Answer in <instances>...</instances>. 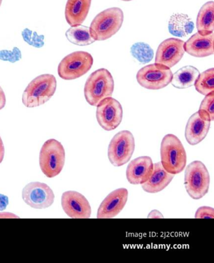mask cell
<instances>
[{
    "label": "cell",
    "instance_id": "obj_1",
    "mask_svg": "<svg viewBox=\"0 0 214 263\" xmlns=\"http://www.w3.org/2000/svg\"><path fill=\"white\" fill-rule=\"evenodd\" d=\"M57 80L52 74H42L33 79L22 95V103L29 108L43 105L54 95Z\"/></svg>",
    "mask_w": 214,
    "mask_h": 263
},
{
    "label": "cell",
    "instance_id": "obj_2",
    "mask_svg": "<svg viewBox=\"0 0 214 263\" xmlns=\"http://www.w3.org/2000/svg\"><path fill=\"white\" fill-rule=\"evenodd\" d=\"M114 89V81L111 73L103 68L92 72L87 79L84 96L90 105L97 106L104 99L111 97Z\"/></svg>",
    "mask_w": 214,
    "mask_h": 263
},
{
    "label": "cell",
    "instance_id": "obj_3",
    "mask_svg": "<svg viewBox=\"0 0 214 263\" xmlns=\"http://www.w3.org/2000/svg\"><path fill=\"white\" fill-rule=\"evenodd\" d=\"M160 155L162 165L169 173L177 175L184 171L187 164V154L177 136H165L161 143Z\"/></svg>",
    "mask_w": 214,
    "mask_h": 263
},
{
    "label": "cell",
    "instance_id": "obj_4",
    "mask_svg": "<svg viewBox=\"0 0 214 263\" xmlns=\"http://www.w3.org/2000/svg\"><path fill=\"white\" fill-rule=\"evenodd\" d=\"M123 21L124 13L121 8H108L95 16L89 28L90 32L95 41H106L120 30Z\"/></svg>",
    "mask_w": 214,
    "mask_h": 263
},
{
    "label": "cell",
    "instance_id": "obj_5",
    "mask_svg": "<svg viewBox=\"0 0 214 263\" xmlns=\"http://www.w3.org/2000/svg\"><path fill=\"white\" fill-rule=\"evenodd\" d=\"M66 161V151L61 142L55 139L48 140L42 146L39 163L43 174L53 178L61 174Z\"/></svg>",
    "mask_w": 214,
    "mask_h": 263
},
{
    "label": "cell",
    "instance_id": "obj_6",
    "mask_svg": "<svg viewBox=\"0 0 214 263\" xmlns=\"http://www.w3.org/2000/svg\"><path fill=\"white\" fill-rule=\"evenodd\" d=\"M210 181L206 166L201 161H194L187 166L184 184L188 194L193 199H201L208 193Z\"/></svg>",
    "mask_w": 214,
    "mask_h": 263
},
{
    "label": "cell",
    "instance_id": "obj_7",
    "mask_svg": "<svg viewBox=\"0 0 214 263\" xmlns=\"http://www.w3.org/2000/svg\"><path fill=\"white\" fill-rule=\"evenodd\" d=\"M93 63L94 59L91 53L77 51L65 57L61 61L58 66V74L64 80H74L88 72Z\"/></svg>",
    "mask_w": 214,
    "mask_h": 263
},
{
    "label": "cell",
    "instance_id": "obj_8",
    "mask_svg": "<svg viewBox=\"0 0 214 263\" xmlns=\"http://www.w3.org/2000/svg\"><path fill=\"white\" fill-rule=\"evenodd\" d=\"M135 149L134 138L128 130L118 133L108 146L109 162L114 166H122L130 160Z\"/></svg>",
    "mask_w": 214,
    "mask_h": 263
},
{
    "label": "cell",
    "instance_id": "obj_9",
    "mask_svg": "<svg viewBox=\"0 0 214 263\" xmlns=\"http://www.w3.org/2000/svg\"><path fill=\"white\" fill-rule=\"evenodd\" d=\"M173 74L170 68L155 63L142 68L137 73V79L145 89L159 90L171 83Z\"/></svg>",
    "mask_w": 214,
    "mask_h": 263
},
{
    "label": "cell",
    "instance_id": "obj_10",
    "mask_svg": "<svg viewBox=\"0 0 214 263\" xmlns=\"http://www.w3.org/2000/svg\"><path fill=\"white\" fill-rule=\"evenodd\" d=\"M96 107L97 121L101 128L111 132L119 126L123 116V107L119 101L112 97L107 98Z\"/></svg>",
    "mask_w": 214,
    "mask_h": 263
},
{
    "label": "cell",
    "instance_id": "obj_11",
    "mask_svg": "<svg viewBox=\"0 0 214 263\" xmlns=\"http://www.w3.org/2000/svg\"><path fill=\"white\" fill-rule=\"evenodd\" d=\"M22 199L26 204L36 209L49 208L54 202L55 195L46 183L33 182L22 191Z\"/></svg>",
    "mask_w": 214,
    "mask_h": 263
},
{
    "label": "cell",
    "instance_id": "obj_12",
    "mask_svg": "<svg viewBox=\"0 0 214 263\" xmlns=\"http://www.w3.org/2000/svg\"><path fill=\"white\" fill-rule=\"evenodd\" d=\"M61 205L67 216L72 219H88L91 216V207L83 194L76 191L64 192Z\"/></svg>",
    "mask_w": 214,
    "mask_h": 263
},
{
    "label": "cell",
    "instance_id": "obj_13",
    "mask_svg": "<svg viewBox=\"0 0 214 263\" xmlns=\"http://www.w3.org/2000/svg\"><path fill=\"white\" fill-rule=\"evenodd\" d=\"M184 41L179 39L165 40L158 47L155 63L168 68L176 66L184 55Z\"/></svg>",
    "mask_w": 214,
    "mask_h": 263
},
{
    "label": "cell",
    "instance_id": "obj_14",
    "mask_svg": "<svg viewBox=\"0 0 214 263\" xmlns=\"http://www.w3.org/2000/svg\"><path fill=\"white\" fill-rule=\"evenodd\" d=\"M128 199L127 189L120 188L112 191L101 202L98 209L97 218L111 219L116 217L125 208Z\"/></svg>",
    "mask_w": 214,
    "mask_h": 263
},
{
    "label": "cell",
    "instance_id": "obj_15",
    "mask_svg": "<svg viewBox=\"0 0 214 263\" xmlns=\"http://www.w3.org/2000/svg\"><path fill=\"white\" fill-rule=\"evenodd\" d=\"M153 170V163L147 156L135 158L126 169V178L131 184L142 185L148 180Z\"/></svg>",
    "mask_w": 214,
    "mask_h": 263
},
{
    "label": "cell",
    "instance_id": "obj_16",
    "mask_svg": "<svg viewBox=\"0 0 214 263\" xmlns=\"http://www.w3.org/2000/svg\"><path fill=\"white\" fill-rule=\"evenodd\" d=\"M213 33L202 35L197 32L185 42V52L195 58H205L213 54Z\"/></svg>",
    "mask_w": 214,
    "mask_h": 263
},
{
    "label": "cell",
    "instance_id": "obj_17",
    "mask_svg": "<svg viewBox=\"0 0 214 263\" xmlns=\"http://www.w3.org/2000/svg\"><path fill=\"white\" fill-rule=\"evenodd\" d=\"M210 128V121L204 120L198 112L191 115L185 128V138L190 145H197L207 137Z\"/></svg>",
    "mask_w": 214,
    "mask_h": 263
},
{
    "label": "cell",
    "instance_id": "obj_18",
    "mask_svg": "<svg viewBox=\"0 0 214 263\" xmlns=\"http://www.w3.org/2000/svg\"><path fill=\"white\" fill-rule=\"evenodd\" d=\"M174 175L169 173L163 168L161 162L153 164L150 177L142 185L143 190L147 193L155 194L164 190L174 179Z\"/></svg>",
    "mask_w": 214,
    "mask_h": 263
},
{
    "label": "cell",
    "instance_id": "obj_19",
    "mask_svg": "<svg viewBox=\"0 0 214 263\" xmlns=\"http://www.w3.org/2000/svg\"><path fill=\"white\" fill-rule=\"evenodd\" d=\"M92 0H67L65 10L66 21L71 27L83 24L88 15Z\"/></svg>",
    "mask_w": 214,
    "mask_h": 263
},
{
    "label": "cell",
    "instance_id": "obj_20",
    "mask_svg": "<svg viewBox=\"0 0 214 263\" xmlns=\"http://www.w3.org/2000/svg\"><path fill=\"white\" fill-rule=\"evenodd\" d=\"M194 24L187 15L182 13L174 14L168 22L169 32L177 37H185L192 33Z\"/></svg>",
    "mask_w": 214,
    "mask_h": 263
},
{
    "label": "cell",
    "instance_id": "obj_21",
    "mask_svg": "<svg viewBox=\"0 0 214 263\" xmlns=\"http://www.w3.org/2000/svg\"><path fill=\"white\" fill-rule=\"evenodd\" d=\"M196 25L198 32L202 35H208L213 33V2H208L202 6L197 16Z\"/></svg>",
    "mask_w": 214,
    "mask_h": 263
},
{
    "label": "cell",
    "instance_id": "obj_22",
    "mask_svg": "<svg viewBox=\"0 0 214 263\" xmlns=\"http://www.w3.org/2000/svg\"><path fill=\"white\" fill-rule=\"evenodd\" d=\"M199 74V70L195 67H183L173 74L171 83L177 89H187L194 86Z\"/></svg>",
    "mask_w": 214,
    "mask_h": 263
},
{
    "label": "cell",
    "instance_id": "obj_23",
    "mask_svg": "<svg viewBox=\"0 0 214 263\" xmlns=\"http://www.w3.org/2000/svg\"><path fill=\"white\" fill-rule=\"evenodd\" d=\"M66 36L72 44L80 46H86L95 42L91 35L89 28L82 25L69 28L66 33Z\"/></svg>",
    "mask_w": 214,
    "mask_h": 263
},
{
    "label": "cell",
    "instance_id": "obj_24",
    "mask_svg": "<svg viewBox=\"0 0 214 263\" xmlns=\"http://www.w3.org/2000/svg\"><path fill=\"white\" fill-rule=\"evenodd\" d=\"M194 86L197 92L207 96L214 92V69H207L200 73Z\"/></svg>",
    "mask_w": 214,
    "mask_h": 263
},
{
    "label": "cell",
    "instance_id": "obj_25",
    "mask_svg": "<svg viewBox=\"0 0 214 263\" xmlns=\"http://www.w3.org/2000/svg\"><path fill=\"white\" fill-rule=\"evenodd\" d=\"M132 56L142 64H147L153 60V50L147 44L144 42H137L131 47Z\"/></svg>",
    "mask_w": 214,
    "mask_h": 263
},
{
    "label": "cell",
    "instance_id": "obj_26",
    "mask_svg": "<svg viewBox=\"0 0 214 263\" xmlns=\"http://www.w3.org/2000/svg\"><path fill=\"white\" fill-rule=\"evenodd\" d=\"M198 112L200 117L204 120L210 121V122L214 120V92L205 96Z\"/></svg>",
    "mask_w": 214,
    "mask_h": 263
},
{
    "label": "cell",
    "instance_id": "obj_27",
    "mask_svg": "<svg viewBox=\"0 0 214 263\" xmlns=\"http://www.w3.org/2000/svg\"><path fill=\"white\" fill-rule=\"evenodd\" d=\"M22 37L24 41L31 46L35 48H41L44 46V38L43 35H38V33L30 30L29 28H25L22 33Z\"/></svg>",
    "mask_w": 214,
    "mask_h": 263
},
{
    "label": "cell",
    "instance_id": "obj_28",
    "mask_svg": "<svg viewBox=\"0 0 214 263\" xmlns=\"http://www.w3.org/2000/svg\"><path fill=\"white\" fill-rule=\"evenodd\" d=\"M22 59V52L17 47H14L12 50H0V60L8 61L11 63L21 61Z\"/></svg>",
    "mask_w": 214,
    "mask_h": 263
},
{
    "label": "cell",
    "instance_id": "obj_29",
    "mask_svg": "<svg viewBox=\"0 0 214 263\" xmlns=\"http://www.w3.org/2000/svg\"><path fill=\"white\" fill-rule=\"evenodd\" d=\"M214 217V209L207 206H202L197 209L195 214L196 219H213Z\"/></svg>",
    "mask_w": 214,
    "mask_h": 263
},
{
    "label": "cell",
    "instance_id": "obj_30",
    "mask_svg": "<svg viewBox=\"0 0 214 263\" xmlns=\"http://www.w3.org/2000/svg\"><path fill=\"white\" fill-rule=\"evenodd\" d=\"M9 203V199L7 196L0 194V211H5Z\"/></svg>",
    "mask_w": 214,
    "mask_h": 263
},
{
    "label": "cell",
    "instance_id": "obj_31",
    "mask_svg": "<svg viewBox=\"0 0 214 263\" xmlns=\"http://www.w3.org/2000/svg\"><path fill=\"white\" fill-rule=\"evenodd\" d=\"M7 99L4 90L0 86V110L4 109L5 105H6Z\"/></svg>",
    "mask_w": 214,
    "mask_h": 263
},
{
    "label": "cell",
    "instance_id": "obj_32",
    "mask_svg": "<svg viewBox=\"0 0 214 263\" xmlns=\"http://www.w3.org/2000/svg\"><path fill=\"white\" fill-rule=\"evenodd\" d=\"M148 218L150 219H163L164 218L163 215L159 211L153 210L148 214Z\"/></svg>",
    "mask_w": 214,
    "mask_h": 263
},
{
    "label": "cell",
    "instance_id": "obj_33",
    "mask_svg": "<svg viewBox=\"0 0 214 263\" xmlns=\"http://www.w3.org/2000/svg\"><path fill=\"white\" fill-rule=\"evenodd\" d=\"M5 153L4 144V142H3L1 137H0V164L2 163L3 160L4 159Z\"/></svg>",
    "mask_w": 214,
    "mask_h": 263
},
{
    "label": "cell",
    "instance_id": "obj_34",
    "mask_svg": "<svg viewBox=\"0 0 214 263\" xmlns=\"http://www.w3.org/2000/svg\"><path fill=\"white\" fill-rule=\"evenodd\" d=\"M0 218H19L15 214L10 213H0Z\"/></svg>",
    "mask_w": 214,
    "mask_h": 263
},
{
    "label": "cell",
    "instance_id": "obj_35",
    "mask_svg": "<svg viewBox=\"0 0 214 263\" xmlns=\"http://www.w3.org/2000/svg\"><path fill=\"white\" fill-rule=\"evenodd\" d=\"M122 1H124V2H130V1H132V0H122Z\"/></svg>",
    "mask_w": 214,
    "mask_h": 263
},
{
    "label": "cell",
    "instance_id": "obj_36",
    "mask_svg": "<svg viewBox=\"0 0 214 263\" xmlns=\"http://www.w3.org/2000/svg\"><path fill=\"white\" fill-rule=\"evenodd\" d=\"M3 0H0V7H1Z\"/></svg>",
    "mask_w": 214,
    "mask_h": 263
}]
</instances>
